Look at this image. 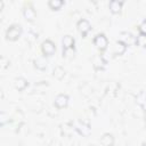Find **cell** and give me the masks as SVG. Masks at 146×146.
Masks as SVG:
<instances>
[{"label":"cell","mask_w":146,"mask_h":146,"mask_svg":"<svg viewBox=\"0 0 146 146\" xmlns=\"http://www.w3.org/2000/svg\"><path fill=\"white\" fill-rule=\"evenodd\" d=\"M64 68L62 66H57L55 70H54V75L57 78V79H62L64 76Z\"/></svg>","instance_id":"obj_17"},{"label":"cell","mask_w":146,"mask_h":146,"mask_svg":"<svg viewBox=\"0 0 146 146\" xmlns=\"http://www.w3.org/2000/svg\"><path fill=\"white\" fill-rule=\"evenodd\" d=\"M100 144L103 146H112L114 144V137L112 133H104L100 137Z\"/></svg>","instance_id":"obj_8"},{"label":"cell","mask_w":146,"mask_h":146,"mask_svg":"<svg viewBox=\"0 0 146 146\" xmlns=\"http://www.w3.org/2000/svg\"><path fill=\"white\" fill-rule=\"evenodd\" d=\"M27 87V81L24 78H17L15 80V88L18 90H24Z\"/></svg>","instance_id":"obj_12"},{"label":"cell","mask_w":146,"mask_h":146,"mask_svg":"<svg viewBox=\"0 0 146 146\" xmlns=\"http://www.w3.org/2000/svg\"><path fill=\"white\" fill-rule=\"evenodd\" d=\"M78 130H79V132L82 133L83 136H87V135H89V132H90V128H89V125H88V124H83V123H80Z\"/></svg>","instance_id":"obj_16"},{"label":"cell","mask_w":146,"mask_h":146,"mask_svg":"<svg viewBox=\"0 0 146 146\" xmlns=\"http://www.w3.org/2000/svg\"><path fill=\"white\" fill-rule=\"evenodd\" d=\"M76 26H78V30L80 31V33L82 34V36H86L87 33L90 31V27H91V26H90V23H89L87 19H84V18L80 19V21L78 22Z\"/></svg>","instance_id":"obj_5"},{"label":"cell","mask_w":146,"mask_h":146,"mask_svg":"<svg viewBox=\"0 0 146 146\" xmlns=\"http://www.w3.org/2000/svg\"><path fill=\"white\" fill-rule=\"evenodd\" d=\"M23 14H24V17L26 18V19H29V21H33L34 18H35V10L33 9V7L32 6H26L25 8H24V11H23Z\"/></svg>","instance_id":"obj_9"},{"label":"cell","mask_w":146,"mask_h":146,"mask_svg":"<svg viewBox=\"0 0 146 146\" xmlns=\"http://www.w3.org/2000/svg\"><path fill=\"white\" fill-rule=\"evenodd\" d=\"M67 103H68V97H67L66 95H64V94H59V95L55 98V105H56V107H58V108L65 107V106L67 105Z\"/></svg>","instance_id":"obj_6"},{"label":"cell","mask_w":146,"mask_h":146,"mask_svg":"<svg viewBox=\"0 0 146 146\" xmlns=\"http://www.w3.org/2000/svg\"><path fill=\"white\" fill-rule=\"evenodd\" d=\"M62 43H63V56H65L68 50H74V39H73V36L64 35L63 40H62Z\"/></svg>","instance_id":"obj_4"},{"label":"cell","mask_w":146,"mask_h":146,"mask_svg":"<svg viewBox=\"0 0 146 146\" xmlns=\"http://www.w3.org/2000/svg\"><path fill=\"white\" fill-rule=\"evenodd\" d=\"M136 43L140 47H146V33L139 32V34L136 36Z\"/></svg>","instance_id":"obj_14"},{"label":"cell","mask_w":146,"mask_h":146,"mask_svg":"<svg viewBox=\"0 0 146 146\" xmlns=\"http://www.w3.org/2000/svg\"><path fill=\"white\" fill-rule=\"evenodd\" d=\"M41 50L44 56H51L56 51V46L51 40H44L41 44Z\"/></svg>","instance_id":"obj_3"},{"label":"cell","mask_w":146,"mask_h":146,"mask_svg":"<svg viewBox=\"0 0 146 146\" xmlns=\"http://www.w3.org/2000/svg\"><path fill=\"white\" fill-rule=\"evenodd\" d=\"M104 64H105V60H104L103 56H96L95 57V59H94V66L96 68H103Z\"/></svg>","instance_id":"obj_15"},{"label":"cell","mask_w":146,"mask_h":146,"mask_svg":"<svg viewBox=\"0 0 146 146\" xmlns=\"http://www.w3.org/2000/svg\"><path fill=\"white\" fill-rule=\"evenodd\" d=\"M120 41L127 46V44H131V43L136 42V39L133 38V35L130 32H122L120 34Z\"/></svg>","instance_id":"obj_7"},{"label":"cell","mask_w":146,"mask_h":146,"mask_svg":"<svg viewBox=\"0 0 146 146\" xmlns=\"http://www.w3.org/2000/svg\"><path fill=\"white\" fill-rule=\"evenodd\" d=\"M125 48H127V46H125L123 42H121V41L119 40V41H116L115 44H114V54H115V55H122V54L125 51Z\"/></svg>","instance_id":"obj_10"},{"label":"cell","mask_w":146,"mask_h":146,"mask_svg":"<svg viewBox=\"0 0 146 146\" xmlns=\"http://www.w3.org/2000/svg\"><path fill=\"white\" fill-rule=\"evenodd\" d=\"M121 6H122V2L121 1H117V0H112L108 3V7H110V9H111L112 13H119L121 10Z\"/></svg>","instance_id":"obj_11"},{"label":"cell","mask_w":146,"mask_h":146,"mask_svg":"<svg viewBox=\"0 0 146 146\" xmlns=\"http://www.w3.org/2000/svg\"><path fill=\"white\" fill-rule=\"evenodd\" d=\"M22 33V27L21 25L18 24H13L10 26H8V29L6 30V38L7 40H10V41H14V40H17L19 38Z\"/></svg>","instance_id":"obj_1"},{"label":"cell","mask_w":146,"mask_h":146,"mask_svg":"<svg viewBox=\"0 0 146 146\" xmlns=\"http://www.w3.org/2000/svg\"><path fill=\"white\" fill-rule=\"evenodd\" d=\"M34 66L39 70H44L46 66H47V60L44 57H38L35 60H34Z\"/></svg>","instance_id":"obj_13"},{"label":"cell","mask_w":146,"mask_h":146,"mask_svg":"<svg viewBox=\"0 0 146 146\" xmlns=\"http://www.w3.org/2000/svg\"><path fill=\"white\" fill-rule=\"evenodd\" d=\"M91 146H94V145H91Z\"/></svg>","instance_id":"obj_21"},{"label":"cell","mask_w":146,"mask_h":146,"mask_svg":"<svg viewBox=\"0 0 146 146\" xmlns=\"http://www.w3.org/2000/svg\"><path fill=\"white\" fill-rule=\"evenodd\" d=\"M139 32H141V33H146V19H144L141 23H140V25H139Z\"/></svg>","instance_id":"obj_19"},{"label":"cell","mask_w":146,"mask_h":146,"mask_svg":"<svg viewBox=\"0 0 146 146\" xmlns=\"http://www.w3.org/2000/svg\"><path fill=\"white\" fill-rule=\"evenodd\" d=\"M141 146H146V141H145V143H143V145H141Z\"/></svg>","instance_id":"obj_20"},{"label":"cell","mask_w":146,"mask_h":146,"mask_svg":"<svg viewBox=\"0 0 146 146\" xmlns=\"http://www.w3.org/2000/svg\"><path fill=\"white\" fill-rule=\"evenodd\" d=\"M94 44L97 47V49H99L100 51H104L107 48V44H108L107 38L103 33H99L94 38Z\"/></svg>","instance_id":"obj_2"},{"label":"cell","mask_w":146,"mask_h":146,"mask_svg":"<svg viewBox=\"0 0 146 146\" xmlns=\"http://www.w3.org/2000/svg\"><path fill=\"white\" fill-rule=\"evenodd\" d=\"M48 5H49L52 9H57V8H59V7L63 5V1H60V0H50V1L48 2Z\"/></svg>","instance_id":"obj_18"}]
</instances>
